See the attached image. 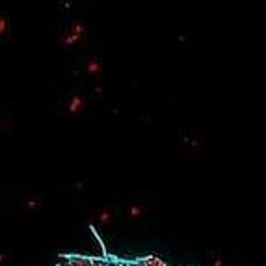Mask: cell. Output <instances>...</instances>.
Segmentation results:
<instances>
[{"label":"cell","instance_id":"1","mask_svg":"<svg viewBox=\"0 0 266 266\" xmlns=\"http://www.w3.org/2000/svg\"><path fill=\"white\" fill-rule=\"evenodd\" d=\"M138 265L140 266H168L162 259H158V257H147V259L140 261Z\"/></svg>","mask_w":266,"mask_h":266},{"label":"cell","instance_id":"2","mask_svg":"<svg viewBox=\"0 0 266 266\" xmlns=\"http://www.w3.org/2000/svg\"><path fill=\"white\" fill-rule=\"evenodd\" d=\"M128 210H130V218H140L142 216V212H143V208L138 207V205H132Z\"/></svg>","mask_w":266,"mask_h":266},{"label":"cell","instance_id":"3","mask_svg":"<svg viewBox=\"0 0 266 266\" xmlns=\"http://www.w3.org/2000/svg\"><path fill=\"white\" fill-rule=\"evenodd\" d=\"M108 220H110V212H102V214H101V222H102V224H106Z\"/></svg>","mask_w":266,"mask_h":266},{"label":"cell","instance_id":"4","mask_svg":"<svg viewBox=\"0 0 266 266\" xmlns=\"http://www.w3.org/2000/svg\"><path fill=\"white\" fill-rule=\"evenodd\" d=\"M214 266H227V265L224 263V261H222V259H216V263H214Z\"/></svg>","mask_w":266,"mask_h":266},{"label":"cell","instance_id":"5","mask_svg":"<svg viewBox=\"0 0 266 266\" xmlns=\"http://www.w3.org/2000/svg\"><path fill=\"white\" fill-rule=\"evenodd\" d=\"M4 261H6V255H4L2 251H0V263H4Z\"/></svg>","mask_w":266,"mask_h":266}]
</instances>
